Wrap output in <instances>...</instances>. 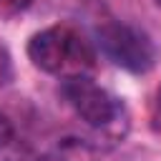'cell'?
Here are the masks:
<instances>
[{
  "mask_svg": "<svg viewBox=\"0 0 161 161\" xmlns=\"http://www.w3.org/2000/svg\"><path fill=\"white\" fill-rule=\"evenodd\" d=\"M28 58L50 75H78L96 65V48L70 25H50L28 40Z\"/></svg>",
  "mask_w": 161,
  "mask_h": 161,
  "instance_id": "cell-1",
  "label": "cell"
},
{
  "mask_svg": "<svg viewBox=\"0 0 161 161\" xmlns=\"http://www.w3.org/2000/svg\"><path fill=\"white\" fill-rule=\"evenodd\" d=\"M96 45L101 53L128 73H146L153 65L156 50L146 33L126 23H106L96 30Z\"/></svg>",
  "mask_w": 161,
  "mask_h": 161,
  "instance_id": "cell-2",
  "label": "cell"
},
{
  "mask_svg": "<svg viewBox=\"0 0 161 161\" xmlns=\"http://www.w3.org/2000/svg\"><path fill=\"white\" fill-rule=\"evenodd\" d=\"M60 93L68 101V106L93 128L108 126L118 116V98L111 96L103 86H98L86 73L68 75L60 83Z\"/></svg>",
  "mask_w": 161,
  "mask_h": 161,
  "instance_id": "cell-3",
  "label": "cell"
},
{
  "mask_svg": "<svg viewBox=\"0 0 161 161\" xmlns=\"http://www.w3.org/2000/svg\"><path fill=\"white\" fill-rule=\"evenodd\" d=\"M13 136H15L13 121H10L5 113H0V148H3V146H8V143L13 141Z\"/></svg>",
  "mask_w": 161,
  "mask_h": 161,
  "instance_id": "cell-4",
  "label": "cell"
},
{
  "mask_svg": "<svg viewBox=\"0 0 161 161\" xmlns=\"http://www.w3.org/2000/svg\"><path fill=\"white\" fill-rule=\"evenodd\" d=\"M33 0H0V13L3 15H13V13H20L30 5Z\"/></svg>",
  "mask_w": 161,
  "mask_h": 161,
  "instance_id": "cell-5",
  "label": "cell"
},
{
  "mask_svg": "<svg viewBox=\"0 0 161 161\" xmlns=\"http://www.w3.org/2000/svg\"><path fill=\"white\" fill-rule=\"evenodd\" d=\"M151 121H153V126L161 131V86H158V91H156V96H153V106H151Z\"/></svg>",
  "mask_w": 161,
  "mask_h": 161,
  "instance_id": "cell-6",
  "label": "cell"
},
{
  "mask_svg": "<svg viewBox=\"0 0 161 161\" xmlns=\"http://www.w3.org/2000/svg\"><path fill=\"white\" fill-rule=\"evenodd\" d=\"M8 75H10V58H8V53L0 48V83H3Z\"/></svg>",
  "mask_w": 161,
  "mask_h": 161,
  "instance_id": "cell-7",
  "label": "cell"
},
{
  "mask_svg": "<svg viewBox=\"0 0 161 161\" xmlns=\"http://www.w3.org/2000/svg\"><path fill=\"white\" fill-rule=\"evenodd\" d=\"M156 3H158V5H161V0H156Z\"/></svg>",
  "mask_w": 161,
  "mask_h": 161,
  "instance_id": "cell-8",
  "label": "cell"
}]
</instances>
